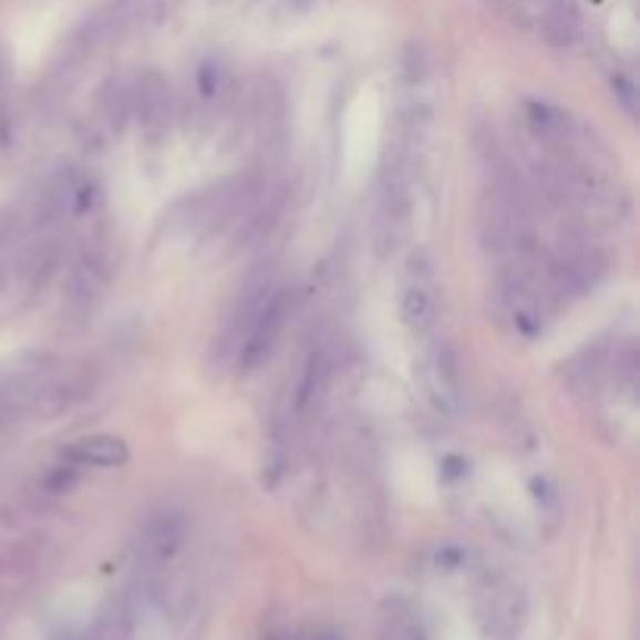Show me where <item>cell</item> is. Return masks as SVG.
Wrapping results in <instances>:
<instances>
[{
  "mask_svg": "<svg viewBox=\"0 0 640 640\" xmlns=\"http://www.w3.org/2000/svg\"><path fill=\"white\" fill-rule=\"evenodd\" d=\"M66 460L79 468H120L128 463V444L120 434H85L66 447Z\"/></svg>",
  "mask_w": 640,
  "mask_h": 640,
  "instance_id": "cell-8",
  "label": "cell"
},
{
  "mask_svg": "<svg viewBox=\"0 0 640 640\" xmlns=\"http://www.w3.org/2000/svg\"><path fill=\"white\" fill-rule=\"evenodd\" d=\"M497 303L509 329L525 341H535L547 329V295L537 288L528 269H506L497 281Z\"/></svg>",
  "mask_w": 640,
  "mask_h": 640,
  "instance_id": "cell-3",
  "label": "cell"
},
{
  "mask_svg": "<svg viewBox=\"0 0 640 640\" xmlns=\"http://www.w3.org/2000/svg\"><path fill=\"white\" fill-rule=\"evenodd\" d=\"M110 269H113V250H110V244H87L85 250H82V257L72 266V300L85 307L94 297H101L106 281H110Z\"/></svg>",
  "mask_w": 640,
  "mask_h": 640,
  "instance_id": "cell-7",
  "label": "cell"
},
{
  "mask_svg": "<svg viewBox=\"0 0 640 640\" xmlns=\"http://www.w3.org/2000/svg\"><path fill=\"white\" fill-rule=\"evenodd\" d=\"M228 91H231V79H228V72L219 63L200 66V72H197V94H200L204 104H223L228 97Z\"/></svg>",
  "mask_w": 640,
  "mask_h": 640,
  "instance_id": "cell-11",
  "label": "cell"
},
{
  "mask_svg": "<svg viewBox=\"0 0 640 640\" xmlns=\"http://www.w3.org/2000/svg\"><path fill=\"white\" fill-rule=\"evenodd\" d=\"M478 622L491 640H509L525 622V600L506 578H485L478 588Z\"/></svg>",
  "mask_w": 640,
  "mask_h": 640,
  "instance_id": "cell-6",
  "label": "cell"
},
{
  "mask_svg": "<svg viewBox=\"0 0 640 640\" xmlns=\"http://www.w3.org/2000/svg\"><path fill=\"white\" fill-rule=\"evenodd\" d=\"M422 381H425V394L437 413L456 415L463 410V403H466L463 365H460L456 350L437 334L432 341H425V350H422Z\"/></svg>",
  "mask_w": 640,
  "mask_h": 640,
  "instance_id": "cell-5",
  "label": "cell"
},
{
  "mask_svg": "<svg viewBox=\"0 0 640 640\" xmlns=\"http://www.w3.org/2000/svg\"><path fill=\"white\" fill-rule=\"evenodd\" d=\"M400 319L419 341H432L441 329V281L429 250H415L400 269Z\"/></svg>",
  "mask_w": 640,
  "mask_h": 640,
  "instance_id": "cell-2",
  "label": "cell"
},
{
  "mask_svg": "<svg viewBox=\"0 0 640 640\" xmlns=\"http://www.w3.org/2000/svg\"><path fill=\"white\" fill-rule=\"evenodd\" d=\"M381 640H425V634H422L419 622H415L406 609H394V612H388V619H384Z\"/></svg>",
  "mask_w": 640,
  "mask_h": 640,
  "instance_id": "cell-12",
  "label": "cell"
},
{
  "mask_svg": "<svg viewBox=\"0 0 640 640\" xmlns=\"http://www.w3.org/2000/svg\"><path fill=\"white\" fill-rule=\"evenodd\" d=\"M188 516L182 509H159L141 525L135 537V566L144 578H154L182 554L188 540Z\"/></svg>",
  "mask_w": 640,
  "mask_h": 640,
  "instance_id": "cell-4",
  "label": "cell"
},
{
  "mask_svg": "<svg viewBox=\"0 0 640 640\" xmlns=\"http://www.w3.org/2000/svg\"><path fill=\"white\" fill-rule=\"evenodd\" d=\"M544 32L556 48H571L581 38V13H578L575 0H547Z\"/></svg>",
  "mask_w": 640,
  "mask_h": 640,
  "instance_id": "cell-10",
  "label": "cell"
},
{
  "mask_svg": "<svg viewBox=\"0 0 640 640\" xmlns=\"http://www.w3.org/2000/svg\"><path fill=\"white\" fill-rule=\"evenodd\" d=\"M7 82H10V63H7V56L0 53V97H3V91H7Z\"/></svg>",
  "mask_w": 640,
  "mask_h": 640,
  "instance_id": "cell-13",
  "label": "cell"
},
{
  "mask_svg": "<svg viewBox=\"0 0 640 640\" xmlns=\"http://www.w3.org/2000/svg\"><path fill=\"white\" fill-rule=\"evenodd\" d=\"M295 312V295L291 288L278 285L272 278L257 281L241 297L238 310L228 316L226 329L219 341L213 344L219 363L228 369H254L276 350L278 338L285 334V326Z\"/></svg>",
  "mask_w": 640,
  "mask_h": 640,
  "instance_id": "cell-1",
  "label": "cell"
},
{
  "mask_svg": "<svg viewBox=\"0 0 640 640\" xmlns=\"http://www.w3.org/2000/svg\"><path fill=\"white\" fill-rule=\"evenodd\" d=\"M178 0H113L110 13L116 19L120 35L132 32V29H147L159 19H166L175 10Z\"/></svg>",
  "mask_w": 640,
  "mask_h": 640,
  "instance_id": "cell-9",
  "label": "cell"
}]
</instances>
